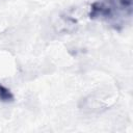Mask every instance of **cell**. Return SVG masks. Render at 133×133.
Returning <instances> with one entry per match:
<instances>
[{"instance_id": "7a4b0ae2", "label": "cell", "mask_w": 133, "mask_h": 133, "mask_svg": "<svg viewBox=\"0 0 133 133\" xmlns=\"http://www.w3.org/2000/svg\"><path fill=\"white\" fill-rule=\"evenodd\" d=\"M14 100H15V96L12 91L0 82V102L8 103V102H12Z\"/></svg>"}, {"instance_id": "6da1fadb", "label": "cell", "mask_w": 133, "mask_h": 133, "mask_svg": "<svg viewBox=\"0 0 133 133\" xmlns=\"http://www.w3.org/2000/svg\"><path fill=\"white\" fill-rule=\"evenodd\" d=\"M132 12L133 0H96L90 4L88 18L121 31L131 22Z\"/></svg>"}]
</instances>
